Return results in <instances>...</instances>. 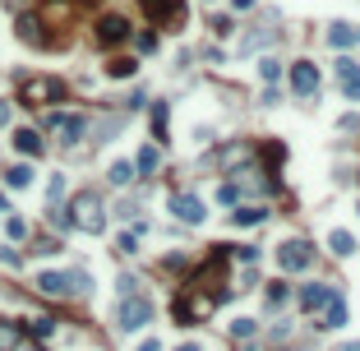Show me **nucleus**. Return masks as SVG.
<instances>
[{"instance_id":"obj_23","label":"nucleus","mask_w":360,"mask_h":351,"mask_svg":"<svg viewBox=\"0 0 360 351\" xmlns=\"http://www.w3.org/2000/svg\"><path fill=\"white\" fill-rule=\"evenodd\" d=\"M130 180H134V166L130 162H116V166H111V185H130Z\"/></svg>"},{"instance_id":"obj_9","label":"nucleus","mask_w":360,"mask_h":351,"mask_svg":"<svg viewBox=\"0 0 360 351\" xmlns=\"http://www.w3.org/2000/svg\"><path fill=\"white\" fill-rule=\"evenodd\" d=\"M125 37H130V19L107 14V19L98 23V42H102V46H116V42H125Z\"/></svg>"},{"instance_id":"obj_29","label":"nucleus","mask_w":360,"mask_h":351,"mask_svg":"<svg viewBox=\"0 0 360 351\" xmlns=\"http://www.w3.org/2000/svg\"><path fill=\"white\" fill-rule=\"evenodd\" d=\"M28 333H37V338H51L55 324H51V319H28Z\"/></svg>"},{"instance_id":"obj_8","label":"nucleus","mask_w":360,"mask_h":351,"mask_svg":"<svg viewBox=\"0 0 360 351\" xmlns=\"http://www.w3.org/2000/svg\"><path fill=\"white\" fill-rule=\"evenodd\" d=\"M166 208H171L180 222H189V227L208 218V213H204V199H199V194H171V204H166Z\"/></svg>"},{"instance_id":"obj_40","label":"nucleus","mask_w":360,"mask_h":351,"mask_svg":"<svg viewBox=\"0 0 360 351\" xmlns=\"http://www.w3.org/2000/svg\"><path fill=\"white\" fill-rule=\"evenodd\" d=\"M245 351H259V347H245Z\"/></svg>"},{"instance_id":"obj_20","label":"nucleus","mask_w":360,"mask_h":351,"mask_svg":"<svg viewBox=\"0 0 360 351\" xmlns=\"http://www.w3.org/2000/svg\"><path fill=\"white\" fill-rule=\"evenodd\" d=\"M259 79L263 84H277V79H282V60H277V55H263L259 60Z\"/></svg>"},{"instance_id":"obj_24","label":"nucleus","mask_w":360,"mask_h":351,"mask_svg":"<svg viewBox=\"0 0 360 351\" xmlns=\"http://www.w3.org/2000/svg\"><path fill=\"white\" fill-rule=\"evenodd\" d=\"M19 347V329L14 324H0V351H14Z\"/></svg>"},{"instance_id":"obj_10","label":"nucleus","mask_w":360,"mask_h":351,"mask_svg":"<svg viewBox=\"0 0 360 351\" xmlns=\"http://www.w3.org/2000/svg\"><path fill=\"white\" fill-rule=\"evenodd\" d=\"M338 84H342V93H347L351 102H360V65L351 60V55L338 60Z\"/></svg>"},{"instance_id":"obj_2","label":"nucleus","mask_w":360,"mask_h":351,"mask_svg":"<svg viewBox=\"0 0 360 351\" xmlns=\"http://www.w3.org/2000/svg\"><path fill=\"white\" fill-rule=\"evenodd\" d=\"M116 324H120V333H139L143 324H153V300L148 296H125L120 300V310H116Z\"/></svg>"},{"instance_id":"obj_21","label":"nucleus","mask_w":360,"mask_h":351,"mask_svg":"<svg viewBox=\"0 0 360 351\" xmlns=\"http://www.w3.org/2000/svg\"><path fill=\"white\" fill-rule=\"evenodd\" d=\"M157 162H162V157H157V148H139V157H134V171L153 176V171H157Z\"/></svg>"},{"instance_id":"obj_11","label":"nucleus","mask_w":360,"mask_h":351,"mask_svg":"<svg viewBox=\"0 0 360 351\" xmlns=\"http://www.w3.org/2000/svg\"><path fill=\"white\" fill-rule=\"evenodd\" d=\"M319 314H324V319H319V329H324V333H338L342 324H347V314H351V310H347V300H342V296H333L324 310H319Z\"/></svg>"},{"instance_id":"obj_41","label":"nucleus","mask_w":360,"mask_h":351,"mask_svg":"<svg viewBox=\"0 0 360 351\" xmlns=\"http://www.w3.org/2000/svg\"><path fill=\"white\" fill-rule=\"evenodd\" d=\"M356 42H360V28H356Z\"/></svg>"},{"instance_id":"obj_31","label":"nucleus","mask_w":360,"mask_h":351,"mask_svg":"<svg viewBox=\"0 0 360 351\" xmlns=\"http://www.w3.org/2000/svg\"><path fill=\"white\" fill-rule=\"evenodd\" d=\"M46 194H51V204L65 194V176H51V190H46Z\"/></svg>"},{"instance_id":"obj_35","label":"nucleus","mask_w":360,"mask_h":351,"mask_svg":"<svg viewBox=\"0 0 360 351\" xmlns=\"http://www.w3.org/2000/svg\"><path fill=\"white\" fill-rule=\"evenodd\" d=\"M139 351H162V342H157V338H148V342H143Z\"/></svg>"},{"instance_id":"obj_34","label":"nucleus","mask_w":360,"mask_h":351,"mask_svg":"<svg viewBox=\"0 0 360 351\" xmlns=\"http://www.w3.org/2000/svg\"><path fill=\"white\" fill-rule=\"evenodd\" d=\"M0 125H10V102L0 98Z\"/></svg>"},{"instance_id":"obj_4","label":"nucleus","mask_w":360,"mask_h":351,"mask_svg":"<svg viewBox=\"0 0 360 351\" xmlns=\"http://www.w3.org/2000/svg\"><path fill=\"white\" fill-rule=\"evenodd\" d=\"M143 10L157 28H171V33L185 23V0H143Z\"/></svg>"},{"instance_id":"obj_26","label":"nucleus","mask_w":360,"mask_h":351,"mask_svg":"<svg viewBox=\"0 0 360 351\" xmlns=\"http://www.w3.org/2000/svg\"><path fill=\"white\" fill-rule=\"evenodd\" d=\"M286 300H291V291H286V282H273V286H268V305H286Z\"/></svg>"},{"instance_id":"obj_38","label":"nucleus","mask_w":360,"mask_h":351,"mask_svg":"<svg viewBox=\"0 0 360 351\" xmlns=\"http://www.w3.org/2000/svg\"><path fill=\"white\" fill-rule=\"evenodd\" d=\"M347 351H360V342H351V347H347Z\"/></svg>"},{"instance_id":"obj_15","label":"nucleus","mask_w":360,"mask_h":351,"mask_svg":"<svg viewBox=\"0 0 360 351\" xmlns=\"http://www.w3.org/2000/svg\"><path fill=\"white\" fill-rule=\"evenodd\" d=\"M14 148H19L23 157H37V153H42V134H37V130H19V134H14Z\"/></svg>"},{"instance_id":"obj_5","label":"nucleus","mask_w":360,"mask_h":351,"mask_svg":"<svg viewBox=\"0 0 360 351\" xmlns=\"http://www.w3.org/2000/svg\"><path fill=\"white\" fill-rule=\"evenodd\" d=\"M46 130H51L60 143H79L84 130H88V121L84 116H69V111H51V116H46Z\"/></svg>"},{"instance_id":"obj_12","label":"nucleus","mask_w":360,"mask_h":351,"mask_svg":"<svg viewBox=\"0 0 360 351\" xmlns=\"http://www.w3.org/2000/svg\"><path fill=\"white\" fill-rule=\"evenodd\" d=\"M333 296H338V286H324V282H314V286H305V291H300V305H305L309 314H319V310H324Z\"/></svg>"},{"instance_id":"obj_22","label":"nucleus","mask_w":360,"mask_h":351,"mask_svg":"<svg viewBox=\"0 0 360 351\" xmlns=\"http://www.w3.org/2000/svg\"><path fill=\"white\" fill-rule=\"evenodd\" d=\"M134 69H139V60H111V65H107V74H111V79H130Z\"/></svg>"},{"instance_id":"obj_32","label":"nucleus","mask_w":360,"mask_h":351,"mask_svg":"<svg viewBox=\"0 0 360 351\" xmlns=\"http://www.w3.org/2000/svg\"><path fill=\"white\" fill-rule=\"evenodd\" d=\"M134 291H139V282H134V277L125 273V277H120V296H134Z\"/></svg>"},{"instance_id":"obj_39","label":"nucleus","mask_w":360,"mask_h":351,"mask_svg":"<svg viewBox=\"0 0 360 351\" xmlns=\"http://www.w3.org/2000/svg\"><path fill=\"white\" fill-rule=\"evenodd\" d=\"M0 213H10V208H5V199H0Z\"/></svg>"},{"instance_id":"obj_37","label":"nucleus","mask_w":360,"mask_h":351,"mask_svg":"<svg viewBox=\"0 0 360 351\" xmlns=\"http://www.w3.org/2000/svg\"><path fill=\"white\" fill-rule=\"evenodd\" d=\"M175 351H204V347H199V342H185V347H175Z\"/></svg>"},{"instance_id":"obj_13","label":"nucleus","mask_w":360,"mask_h":351,"mask_svg":"<svg viewBox=\"0 0 360 351\" xmlns=\"http://www.w3.org/2000/svg\"><path fill=\"white\" fill-rule=\"evenodd\" d=\"M37 291H46V296H74L69 273H42V277H37Z\"/></svg>"},{"instance_id":"obj_36","label":"nucleus","mask_w":360,"mask_h":351,"mask_svg":"<svg viewBox=\"0 0 360 351\" xmlns=\"http://www.w3.org/2000/svg\"><path fill=\"white\" fill-rule=\"evenodd\" d=\"M231 5H236V10H254V0H231Z\"/></svg>"},{"instance_id":"obj_14","label":"nucleus","mask_w":360,"mask_h":351,"mask_svg":"<svg viewBox=\"0 0 360 351\" xmlns=\"http://www.w3.org/2000/svg\"><path fill=\"white\" fill-rule=\"evenodd\" d=\"M328 250L338 254V259H347V254H356V236H351V231H328Z\"/></svg>"},{"instance_id":"obj_27","label":"nucleus","mask_w":360,"mask_h":351,"mask_svg":"<svg viewBox=\"0 0 360 351\" xmlns=\"http://www.w3.org/2000/svg\"><path fill=\"white\" fill-rule=\"evenodd\" d=\"M231 338L250 342V338H254V319H236V324H231Z\"/></svg>"},{"instance_id":"obj_19","label":"nucleus","mask_w":360,"mask_h":351,"mask_svg":"<svg viewBox=\"0 0 360 351\" xmlns=\"http://www.w3.org/2000/svg\"><path fill=\"white\" fill-rule=\"evenodd\" d=\"M5 185H14V190H23V185H33V166H10V171H5Z\"/></svg>"},{"instance_id":"obj_7","label":"nucleus","mask_w":360,"mask_h":351,"mask_svg":"<svg viewBox=\"0 0 360 351\" xmlns=\"http://www.w3.org/2000/svg\"><path fill=\"white\" fill-rule=\"evenodd\" d=\"M291 88H295V98H314L319 93V65L314 60H295L291 65Z\"/></svg>"},{"instance_id":"obj_17","label":"nucleus","mask_w":360,"mask_h":351,"mask_svg":"<svg viewBox=\"0 0 360 351\" xmlns=\"http://www.w3.org/2000/svg\"><path fill=\"white\" fill-rule=\"evenodd\" d=\"M263 218H268V208H240V204H236V213H231L236 227H259Z\"/></svg>"},{"instance_id":"obj_3","label":"nucleus","mask_w":360,"mask_h":351,"mask_svg":"<svg viewBox=\"0 0 360 351\" xmlns=\"http://www.w3.org/2000/svg\"><path fill=\"white\" fill-rule=\"evenodd\" d=\"M309 263H314V245L309 241H282L277 245V268H286V273H305Z\"/></svg>"},{"instance_id":"obj_1","label":"nucleus","mask_w":360,"mask_h":351,"mask_svg":"<svg viewBox=\"0 0 360 351\" xmlns=\"http://www.w3.org/2000/svg\"><path fill=\"white\" fill-rule=\"evenodd\" d=\"M69 213H74V227L88 231V236H98L102 227H107V218H102V199L93 194V190H84V194H74V204H69Z\"/></svg>"},{"instance_id":"obj_6","label":"nucleus","mask_w":360,"mask_h":351,"mask_svg":"<svg viewBox=\"0 0 360 351\" xmlns=\"http://www.w3.org/2000/svg\"><path fill=\"white\" fill-rule=\"evenodd\" d=\"M60 79H28L23 84V107H46V102H60Z\"/></svg>"},{"instance_id":"obj_30","label":"nucleus","mask_w":360,"mask_h":351,"mask_svg":"<svg viewBox=\"0 0 360 351\" xmlns=\"http://www.w3.org/2000/svg\"><path fill=\"white\" fill-rule=\"evenodd\" d=\"M218 199H222V204H231V208H236V204H240V185H222V190H218Z\"/></svg>"},{"instance_id":"obj_16","label":"nucleus","mask_w":360,"mask_h":351,"mask_svg":"<svg viewBox=\"0 0 360 351\" xmlns=\"http://www.w3.org/2000/svg\"><path fill=\"white\" fill-rule=\"evenodd\" d=\"M328 42L338 46V51H347V46L356 42V28H351V23H328Z\"/></svg>"},{"instance_id":"obj_28","label":"nucleus","mask_w":360,"mask_h":351,"mask_svg":"<svg viewBox=\"0 0 360 351\" xmlns=\"http://www.w3.org/2000/svg\"><path fill=\"white\" fill-rule=\"evenodd\" d=\"M116 250L120 254H134V250H139V231H125V236L116 241Z\"/></svg>"},{"instance_id":"obj_33","label":"nucleus","mask_w":360,"mask_h":351,"mask_svg":"<svg viewBox=\"0 0 360 351\" xmlns=\"http://www.w3.org/2000/svg\"><path fill=\"white\" fill-rule=\"evenodd\" d=\"M157 46V33H139V51H153Z\"/></svg>"},{"instance_id":"obj_25","label":"nucleus","mask_w":360,"mask_h":351,"mask_svg":"<svg viewBox=\"0 0 360 351\" xmlns=\"http://www.w3.org/2000/svg\"><path fill=\"white\" fill-rule=\"evenodd\" d=\"M153 134H157V143H166V107L162 102L153 107Z\"/></svg>"},{"instance_id":"obj_18","label":"nucleus","mask_w":360,"mask_h":351,"mask_svg":"<svg viewBox=\"0 0 360 351\" xmlns=\"http://www.w3.org/2000/svg\"><path fill=\"white\" fill-rule=\"evenodd\" d=\"M19 37H23V42H37V46L46 42V37H42V23H37L33 14H23V19H19Z\"/></svg>"}]
</instances>
